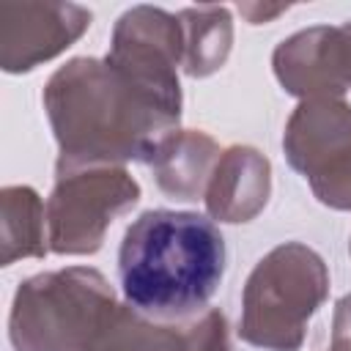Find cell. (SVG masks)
Masks as SVG:
<instances>
[{
  "instance_id": "6da1fadb",
  "label": "cell",
  "mask_w": 351,
  "mask_h": 351,
  "mask_svg": "<svg viewBox=\"0 0 351 351\" xmlns=\"http://www.w3.org/2000/svg\"><path fill=\"white\" fill-rule=\"evenodd\" d=\"M44 110L58 140V173L134 159L151 165L178 115L156 104L104 58H74L44 88Z\"/></svg>"
},
{
  "instance_id": "7a4b0ae2",
  "label": "cell",
  "mask_w": 351,
  "mask_h": 351,
  "mask_svg": "<svg viewBox=\"0 0 351 351\" xmlns=\"http://www.w3.org/2000/svg\"><path fill=\"white\" fill-rule=\"evenodd\" d=\"M222 274L225 239L197 211H143L118 250L126 304L159 324H186L206 313Z\"/></svg>"
},
{
  "instance_id": "3957f363",
  "label": "cell",
  "mask_w": 351,
  "mask_h": 351,
  "mask_svg": "<svg viewBox=\"0 0 351 351\" xmlns=\"http://www.w3.org/2000/svg\"><path fill=\"white\" fill-rule=\"evenodd\" d=\"M118 310L99 269L69 266L19 282L8 315L14 351H88Z\"/></svg>"
},
{
  "instance_id": "277c9868",
  "label": "cell",
  "mask_w": 351,
  "mask_h": 351,
  "mask_svg": "<svg viewBox=\"0 0 351 351\" xmlns=\"http://www.w3.org/2000/svg\"><path fill=\"white\" fill-rule=\"evenodd\" d=\"M329 296L324 258L302 241L269 250L241 291L239 337L263 351H299L307 324Z\"/></svg>"
},
{
  "instance_id": "5b68a950",
  "label": "cell",
  "mask_w": 351,
  "mask_h": 351,
  "mask_svg": "<svg viewBox=\"0 0 351 351\" xmlns=\"http://www.w3.org/2000/svg\"><path fill=\"white\" fill-rule=\"evenodd\" d=\"M140 200V184L121 165L58 173L47 200V244L58 255H93L115 217Z\"/></svg>"
},
{
  "instance_id": "8992f818",
  "label": "cell",
  "mask_w": 351,
  "mask_h": 351,
  "mask_svg": "<svg viewBox=\"0 0 351 351\" xmlns=\"http://www.w3.org/2000/svg\"><path fill=\"white\" fill-rule=\"evenodd\" d=\"M104 60L156 104L181 118L178 66H184V27L178 16L154 5H134L123 11L115 22Z\"/></svg>"
},
{
  "instance_id": "52a82bcc",
  "label": "cell",
  "mask_w": 351,
  "mask_h": 351,
  "mask_svg": "<svg viewBox=\"0 0 351 351\" xmlns=\"http://www.w3.org/2000/svg\"><path fill=\"white\" fill-rule=\"evenodd\" d=\"M90 27V11L77 3H3L0 66L25 74L58 58Z\"/></svg>"
},
{
  "instance_id": "ba28073f",
  "label": "cell",
  "mask_w": 351,
  "mask_h": 351,
  "mask_svg": "<svg viewBox=\"0 0 351 351\" xmlns=\"http://www.w3.org/2000/svg\"><path fill=\"white\" fill-rule=\"evenodd\" d=\"M280 85L304 99H340L351 88V36L343 25H315L288 36L271 55Z\"/></svg>"
},
{
  "instance_id": "9c48e42d",
  "label": "cell",
  "mask_w": 351,
  "mask_h": 351,
  "mask_svg": "<svg viewBox=\"0 0 351 351\" xmlns=\"http://www.w3.org/2000/svg\"><path fill=\"white\" fill-rule=\"evenodd\" d=\"M282 148L318 192L351 165V107L343 99H304L285 123Z\"/></svg>"
},
{
  "instance_id": "30bf717a",
  "label": "cell",
  "mask_w": 351,
  "mask_h": 351,
  "mask_svg": "<svg viewBox=\"0 0 351 351\" xmlns=\"http://www.w3.org/2000/svg\"><path fill=\"white\" fill-rule=\"evenodd\" d=\"M271 192V165L252 145H230L219 154L206 186V208L217 222H250Z\"/></svg>"
},
{
  "instance_id": "8fae6325",
  "label": "cell",
  "mask_w": 351,
  "mask_h": 351,
  "mask_svg": "<svg viewBox=\"0 0 351 351\" xmlns=\"http://www.w3.org/2000/svg\"><path fill=\"white\" fill-rule=\"evenodd\" d=\"M217 159L219 145L206 132L176 129L159 143L151 167L165 195L176 200H197L206 195Z\"/></svg>"
},
{
  "instance_id": "7c38bea8",
  "label": "cell",
  "mask_w": 351,
  "mask_h": 351,
  "mask_svg": "<svg viewBox=\"0 0 351 351\" xmlns=\"http://www.w3.org/2000/svg\"><path fill=\"white\" fill-rule=\"evenodd\" d=\"M184 27V71L208 77L225 66L233 44V22L225 5H189L178 11Z\"/></svg>"
},
{
  "instance_id": "4fadbf2b",
  "label": "cell",
  "mask_w": 351,
  "mask_h": 351,
  "mask_svg": "<svg viewBox=\"0 0 351 351\" xmlns=\"http://www.w3.org/2000/svg\"><path fill=\"white\" fill-rule=\"evenodd\" d=\"M3 206V266H11L19 258H44L49 250L44 236V219L47 206L41 203L38 192L33 186H3L0 192Z\"/></svg>"
},
{
  "instance_id": "5bb4252c",
  "label": "cell",
  "mask_w": 351,
  "mask_h": 351,
  "mask_svg": "<svg viewBox=\"0 0 351 351\" xmlns=\"http://www.w3.org/2000/svg\"><path fill=\"white\" fill-rule=\"evenodd\" d=\"M88 351H189L184 324H159L129 304H118L112 321Z\"/></svg>"
},
{
  "instance_id": "9a60e30c",
  "label": "cell",
  "mask_w": 351,
  "mask_h": 351,
  "mask_svg": "<svg viewBox=\"0 0 351 351\" xmlns=\"http://www.w3.org/2000/svg\"><path fill=\"white\" fill-rule=\"evenodd\" d=\"M189 351H230L228 340V321L219 310L208 307L197 318L184 324Z\"/></svg>"
},
{
  "instance_id": "2e32d148",
  "label": "cell",
  "mask_w": 351,
  "mask_h": 351,
  "mask_svg": "<svg viewBox=\"0 0 351 351\" xmlns=\"http://www.w3.org/2000/svg\"><path fill=\"white\" fill-rule=\"evenodd\" d=\"M324 206L329 208H340V211H351V165L326 186H321L318 192H313Z\"/></svg>"
},
{
  "instance_id": "e0dca14e",
  "label": "cell",
  "mask_w": 351,
  "mask_h": 351,
  "mask_svg": "<svg viewBox=\"0 0 351 351\" xmlns=\"http://www.w3.org/2000/svg\"><path fill=\"white\" fill-rule=\"evenodd\" d=\"M285 8H288V5H271V8H266V5H239V11H241L252 25H261V22H269V19L280 16Z\"/></svg>"
},
{
  "instance_id": "ac0fdd59",
  "label": "cell",
  "mask_w": 351,
  "mask_h": 351,
  "mask_svg": "<svg viewBox=\"0 0 351 351\" xmlns=\"http://www.w3.org/2000/svg\"><path fill=\"white\" fill-rule=\"evenodd\" d=\"M329 351H351V337H340V335H332Z\"/></svg>"
},
{
  "instance_id": "d6986e66",
  "label": "cell",
  "mask_w": 351,
  "mask_h": 351,
  "mask_svg": "<svg viewBox=\"0 0 351 351\" xmlns=\"http://www.w3.org/2000/svg\"><path fill=\"white\" fill-rule=\"evenodd\" d=\"M348 250H351V244H348Z\"/></svg>"
}]
</instances>
